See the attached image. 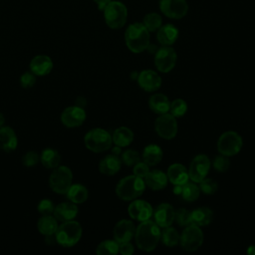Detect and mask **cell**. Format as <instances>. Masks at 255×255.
Listing matches in <instances>:
<instances>
[{
	"label": "cell",
	"instance_id": "cell-34",
	"mask_svg": "<svg viewBox=\"0 0 255 255\" xmlns=\"http://www.w3.org/2000/svg\"><path fill=\"white\" fill-rule=\"evenodd\" d=\"M160 239L162 243L167 247H174L179 243L180 235L173 227H164V230L160 233Z\"/></svg>",
	"mask_w": 255,
	"mask_h": 255
},
{
	"label": "cell",
	"instance_id": "cell-7",
	"mask_svg": "<svg viewBox=\"0 0 255 255\" xmlns=\"http://www.w3.org/2000/svg\"><path fill=\"white\" fill-rule=\"evenodd\" d=\"M104 11L106 24L112 29L122 28L128 18V9L126 5L120 1H111Z\"/></svg>",
	"mask_w": 255,
	"mask_h": 255
},
{
	"label": "cell",
	"instance_id": "cell-44",
	"mask_svg": "<svg viewBox=\"0 0 255 255\" xmlns=\"http://www.w3.org/2000/svg\"><path fill=\"white\" fill-rule=\"evenodd\" d=\"M36 83V75H34L31 71L25 72L20 77V85L24 89H29L33 87Z\"/></svg>",
	"mask_w": 255,
	"mask_h": 255
},
{
	"label": "cell",
	"instance_id": "cell-47",
	"mask_svg": "<svg viewBox=\"0 0 255 255\" xmlns=\"http://www.w3.org/2000/svg\"><path fill=\"white\" fill-rule=\"evenodd\" d=\"M100 10H104L112 0H94Z\"/></svg>",
	"mask_w": 255,
	"mask_h": 255
},
{
	"label": "cell",
	"instance_id": "cell-45",
	"mask_svg": "<svg viewBox=\"0 0 255 255\" xmlns=\"http://www.w3.org/2000/svg\"><path fill=\"white\" fill-rule=\"evenodd\" d=\"M133 166H134L133 167V174L140 177V178H143L149 171L148 164H146L144 161H142V162L138 161Z\"/></svg>",
	"mask_w": 255,
	"mask_h": 255
},
{
	"label": "cell",
	"instance_id": "cell-36",
	"mask_svg": "<svg viewBox=\"0 0 255 255\" xmlns=\"http://www.w3.org/2000/svg\"><path fill=\"white\" fill-rule=\"evenodd\" d=\"M142 24L148 30V32H155L160 28L162 24V19L159 14L152 12L144 16Z\"/></svg>",
	"mask_w": 255,
	"mask_h": 255
},
{
	"label": "cell",
	"instance_id": "cell-20",
	"mask_svg": "<svg viewBox=\"0 0 255 255\" xmlns=\"http://www.w3.org/2000/svg\"><path fill=\"white\" fill-rule=\"evenodd\" d=\"M79 209L76 203L72 201H65L57 204L55 206L53 215L60 222H65L69 220H73L78 215Z\"/></svg>",
	"mask_w": 255,
	"mask_h": 255
},
{
	"label": "cell",
	"instance_id": "cell-9",
	"mask_svg": "<svg viewBox=\"0 0 255 255\" xmlns=\"http://www.w3.org/2000/svg\"><path fill=\"white\" fill-rule=\"evenodd\" d=\"M179 242L183 250L188 252L196 251L203 243V233L200 227L194 224L187 225L180 235Z\"/></svg>",
	"mask_w": 255,
	"mask_h": 255
},
{
	"label": "cell",
	"instance_id": "cell-28",
	"mask_svg": "<svg viewBox=\"0 0 255 255\" xmlns=\"http://www.w3.org/2000/svg\"><path fill=\"white\" fill-rule=\"evenodd\" d=\"M58 220L55 218L54 215H42L37 222L38 231L45 235V236H52L55 235L58 229Z\"/></svg>",
	"mask_w": 255,
	"mask_h": 255
},
{
	"label": "cell",
	"instance_id": "cell-41",
	"mask_svg": "<svg viewBox=\"0 0 255 255\" xmlns=\"http://www.w3.org/2000/svg\"><path fill=\"white\" fill-rule=\"evenodd\" d=\"M230 166V160L226 155H218L213 160V167L218 172H225Z\"/></svg>",
	"mask_w": 255,
	"mask_h": 255
},
{
	"label": "cell",
	"instance_id": "cell-8",
	"mask_svg": "<svg viewBox=\"0 0 255 255\" xmlns=\"http://www.w3.org/2000/svg\"><path fill=\"white\" fill-rule=\"evenodd\" d=\"M243 145L241 136L232 130L223 132L217 141V150L226 156L237 154Z\"/></svg>",
	"mask_w": 255,
	"mask_h": 255
},
{
	"label": "cell",
	"instance_id": "cell-32",
	"mask_svg": "<svg viewBox=\"0 0 255 255\" xmlns=\"http://www.w3.org/2000/svg\"><path fill=\"white\" fill-rule=\"evenodd\" d=\"M68 199L76 204L84 203L89 197V191L86 186L80 183L72 184L66 193Z\"/></svg>",
	"mask_w": 255,
	"mask_h": 255
},
{
	"label": "cell",
	"instance_id": "cell-33",
	"mask_svg": "<svg viewBox=\"0 0 255 255\" xmlns=\"http://www.w3.org/2000/svg\"><path fill=\"white\" fill-rule=\"evenodd\" d=\"M162 158V150L156 144H148L144 147L142 152L143 161L148 164V166L156 165L160 162Z\"/></svg>",
	"mask_w": 255,
	"mask_h": 255
},
{
	"label": "cell",
	"instance_id": "cell-27",
	"mask_svg": "<svg viewBox=\"0 0 255 255\" xmlns=\"http://www.w3.org/2000/svg\"><path fill=\"white\" fill-rule=\"evenodd\" d=\"M213 218V211L207 206H200L190 212L191 224L198 227L208 225Z\"/></svg>",
	"mask_w": 255,
	"mask_h": 255
},
{
	"label": "cell",
	"instance_id": "cell-14",
	"mask_svg": "<svg viewBox=\"0 0 255 255\" xmlns=\"http://www.w3.org/2000/svg\"><path fill=\"white\" fill-rule=\"evenodd\" d=\"M160 11L168 18L180 19L188 11V5L185 0H160Z\"/></svg>",
	"mask_w": 255,
	"mask_h": 255
},
{
	"label": "cell",
	"instance_id": "cell-5",
	"mask_svg": "<svg viewBox=\"0 0 255 255\" xmlns=\"http://www.w3.org/2000/svg\"><path fill=\"white\" fill-rule=\"evenodd\" d=\"M86 147L93 152H103L108 150L113 143L112 135L104 128H95L90 129L84 137Z\"/></svg>",
	"mask_w": 255,
	"mask_h": 255
},
{
	"label": "cell",
	"instance_id": "cell-43",
	"mask_svg": "<svg viewBox=\"0 0 255 255\" xmlns=\"http://www.w3.org/2000/svg\"><path fill=\"white\" fill-rule=\"evenodd\" d=\"M39 160H40V155L34 150L27 151L22 157V162L27 167H31V166L36 165Z\"/></svg>",
	"mask_w": 255,
	"mask_h": 255
},
{
	"label": "cell",
	"instance_id": "cell-10",
	"mask_svg": "<svg viewBox=\"0 0 255 255\" xmlns=\"http://www.w3.org/2000/svg\"><path fill=\"white\" fill-rule=\"evenodd\" d=\"M176 52L170 46H162L154 55V65L161 73L170 72L176 63Z\"/></svg>",
	"mask_w": 255,
	"mask_h": 255
},
{
	"label": "cell",
	"instance_id": "cell-22",
	"mask_svg": "<svg viewBox=\"0 0 255 255\" xmlns=\"http://www.w3.org/2000/svg\"><path fill=\"white\" fill-rule=\"evenodd\" d=\"M145 186L152 190H160L163 189L167 185V175L161 170H149L148 173L143 177Z\"/></svg>",
	"mask_w": 255,
	"mask_h": 255
},
{
	"label": "cell",
	"instance_id": "cell-40",
	"mask_svg": "<svg viewBox=\"0 0 255 255\" xmlns=\"http://www.w3.org/2000/svg\"><path fill=\"white\" fill-rule=\"evenodd\" d=\"M139 153L134 149H128L122 153V161L128 166L134 165L139 161Z\"/></svg>",
	"mask_w": 255,
	"mask_h": 255
},
{
	"label": "cell",
	"instance_id": "cell-38",
	"mask_svg": "<svg viewBox=\"0 0 255 255\" xmlns=\"http://www.w3.org/2000/svg\"><path fill=\"white\" fill-rule=\"evenodd\" d=\"M174 221L179 226H187L191 224L190 211L185 208H179L174 211Z\"/></svg>",
	"mask_w": 255,
	"mask_h": 255
},
{
	"label": "cell",
	"instance_id": "cell-6",
	"mask_svg": "<svg viewBox=\"0 0 255 255\" xmlns=\"http://www.w3.org/2000/svg\"><path fill=\"white\" fill-rule=\"evenodd\" d=\"M73 172L67 165H59L53 169L49 177L50 188L58 194H66L72 185Z\"/></svg>",
	"mask_w": 255,
	"mask_h": 255
},
{
	"label": "cell",
	"instance_id": "cell-4",
	"mask_svg": "<svg viewBox=\"0 0 255 255\" xmlns=\"http://www.w3.org/2000/svg\"><path fill=\"white\" fill-rule=\"evenodd\" d=\"M83 234V229L78 221L69 220L62 222L55 233L57 243L63 247H73L76 245Z\"/></svg>",
	"mask_w": 255,
	"mask_h": 255
},
{
	"label": "cell",
	"instance_id": "cell-48",
	"mask_svg": "<svg viewBox=\"0 0 255 255\" xmlns=\"http://www.w3.org/2000/svg\"><path fill=\"white\" fill-rule=\"evenodd\" d=\"M121 146H118V145H116L114 148H113V151H112V153L113 154H115V155H119V154H121Z\"/></svg>",
	"mask_w": 255,
	"mask_h": 255
},
{
	"label": "cell",
	"instance_id": "cell-39",
	"mask_svg": "<svg viewBox=\"0 0 255 255\" xmlns=\"http://www.w3.org/2000/svg\"><path fill=\"white\" fill-rule=\"evenodd\" d=\"M199 189L200 191H202L205 194L211 195L214 194L217 189H218V184L215 180L211 179V178H204L203 180H201L199 182Z\"/></svg>",
	"mask_w": 255,
	"mask_h": 255
},
{
	"label": "cell",
	"instance_id": "cell-49",
	"mask_svg": "<svg viewBox=\"0 0 255 255\" xmlns=\"http://www.w3.org/2000/svg\"><path fill=\"white\" fill-rule=\"evenodd\" d=\"M4 124H5V118H4L3 114L0 113V128H2L4 126Z\"/></svg>",
	"mask_w": 255,
	"mask_h": 255
},
{
	"label": "cell",
	"instance_id": "cell-1",
	"mask_svg": "<svg viewBox=\"0 0 255 255\" xmlns=\"http://www.w3.org/2000/svg\"><path fill=\"white\" fill-rule=\"evenodd\" d=\"M159 226L151 220H144L135 228L134 238L137 247L145 252L154 250L160 240Z\"/></svg>",
	"mask_w": 255,
	"mask_h": 255
},
{
	"label": "cell",
	"instance_id": "cell-16",
	"mask_svg": "<svg viewBox=\"0 0 255 255\" xmlns=\"http://www.w3.org/2000/svg\"><path fill=\"white\" fill-rule=\"evenodd\" d=\"M134 224L130 220L122 219L114 227V240H116L119 244L124 242H129L134 236Z\"/></svg>",
	"mask_w": 255,
	"mask_h": 255
},
{
	"label": "cell",
	"instance_id": "cell-26",
	"mask_svg": "<svg viewBox=\"0 0 255 255\" xmlns=\"http://www.w3.org/2000/svg\"><path fill=\"white\" fill-rule=\"evenodd\" d=\"M122 161L118 155L109 154L105 156L99 163V170L104 175H114L121 169Z\"/></svg>",
	"mask_w": 255,
	"mask_h": 255
},
{
	"label": "cell",
	"instance_id": "cell-29",
	"mask_svg": "<svg viewBox=\"0 0 255 255\" xmlns=\"http://www.w3.org/2000/svg\"><path fill=\"white\" fill-rule=\"evenodd\" d=\"M150 110L157 115L166 114L169 111L170 102L168 98L163 94H154L148 100Z\"/></svg>",
	"mask_w": 255,
	"mask_h": 255
},
{
	"label": "cell",
	"instance_id": "cell-24",
	"mask_svg": "<svg viewBox=\"0 0 255 255\" xmlns=\"http://www.w3.org/2000/svg\"><path fill=\"white\" fill-rule=\"evenodd\" d=\"M173 193L180 196L184 201L192 202L198 198L200 194V189L199 186H197L195 183L187 181L186 183L181 185H174Z\"/></svg>",
	"mask_w": 255,
	"mask_h": 255
},
{
	"label": "cell",
	"instance_id": "cell-35",
	"mask_svg": "<svg viewBox=\"0 0 255 255\" xmlns=\"http://www.w3.org/2000/svg\"><path fill=\"white\" fill-rule=\"evenodd\" d=\"M120 244L116 240H104L96 248L98 255H116L119 253Z\"/></svg>",
	"mask_w": 255,
	"mask_h": 255
},
{
	"label": "cell",
	"instance_id": "cell-30",
	"mask_svg": "<svg viewBox=\"0 0 255 255\" xmlns=\"http://www.w3.org/2000/svg\"><path fill=\"white\" fill-rule=\"evenodd\" d=\"M112 139L116 145L125 147L130 144L133 140V132L127 127H120L114 131Z\"/></svg>",
	"mask_w": 255,
	"mask_h": 255
},
{
	"label": "cell",
	"instance_id": "cell-15",
	"mask_svg": "<svg viewBox=\"0 0 255 255\" xmlns=\"http://www.w3.org/2000/svg\"><path fill=\"white\" fill-rule=\"evenodd\" d=\"M128 215L137 221H144L150 219L153 213L152 206L144 200L133 199L128 208Z\"/></svg>",
	"mask_w": 255,
	"mask_h": 255
},
{
	"label": "cell",
	"instance_id": "cell-2",
	"mask_svg": "<svg viewBox=\"0 0 255 255\" xmlns=\"http://www.w3.org/2000/svg\"><path fill=\"white\" fill-rule=\"evenodd\" d=\"M125 40L129 51L141 53L149 46V32L142 23H133L127 28Z\"/></svg>",
	"mask_w": 255,
	"mask_h": 255
},
{
	"label": "cell",
	"instance_id": "cell-21",
	"mask_svg": "<svg viewBox=\"0 0 255 255\" xmlns=\"http://www.w3.org/2000/svg\"><path fill=\"white\" fill-rule=\"evenodd\" d=\"M18 138L14 129L3 126L0 128V148L6 152H11L17 148Z\"/></svg>",
	"mask_w": 255,
	"mask_h": 255
},
{
	"label": "cell",
	"instance_id": "cell-3",
	"mask_svg": "<svg viewBox=\"0 0 255 255\" xmlns=\"http://www.w3.org/2000/svg\"><path fill=\"white\" fill-rule=\"evenodd\" d=\"M145 189L143 178L136 175H128L122 178L116 187L118 197L125 201H130L139 197Z\"/></svg>",
	"mask_w": 255,
	"mask_h": 255
},
{
	"label": "cell",
	"instance_id": "cell-11",
	"mask_svg": "<svg viewBox=\"0 0 255 255\" xmlns=\"http://www.w3.org/2000/svg\"><path fill=\"white\" fill-rule=\"evenodd\" d=\"M154 129L156 133L164 138L171 139L177 133V122L171 114H162L155 120Z\"/></svg>",
	"mask_w": 255,
	"mask_h": 255
},
{
	"label": "cell",
	"instance_id": "cell-31",
	"mask_svg": "<svg viewBox=\"0 0 255 255\" xmlns=\"http://www.w3.org/2000/svg\"><path fill=\"white\" fill-rule=\"evenodd\" d=\"M40 161L44 167L49 169H54L60 165L61 155L58 150L48 147L45 148L40 155Z\"/></svg>",
	"mask_w": 255,
	"mask_h": 255
},
{
	"label": "cell",
	"instance_id": "cell-13",
	"mask_svg": "<svg viewBox=\"0 0 255 255\" xmlns=\"http://www.w3.org/2000/svg\"><path fill=\"white\" fill-rule=\"evenodd\" d=\"M86 112L84 108L79 106H71L66 108L61 114V123L69 128L80 127L86 120Z\"/></svg>",
	"mask_w": 255,
	"mask_h": 255
},
{
	"label": "cell",
	"instance_id": "cell-12",
	"mask_svg": "<svg viewBox=\"0 0 255 255\" xmlns=\"http://www.w3.org/2000/svg\"><path fill=\"white\" fill-rule=\"evenodd\" d=\"M210 169V160L205 154L196 155L190 162L188 168L189 178L193 182L199 183L208 174Z\"/></svg>",
	"mask_w": 255,
	"mask_h": 255
},
{
	"label": "cell",
	"instance_id": "cell-17",
	"mask_svg": "<svg viewBox=\"0 0 255 255\" xmlns=\"http://www.w3.org/2000/svg\"><path fill=\"white\" fill-rule=\"evenodd\" d=\"M138 86L145 92H154L161 86V78L152 70H143L137 76Z\"/></svg>",
	"mask_w": 255,
	"mask_h": 255
},
{
	"label": "cell",
	"instance_id": "cell-25",
	"mask_svg": "<svg viewBox=\"0 0 255 255\" xmlns=\"http://www.w3.org/2000/svg\"><path fill=\"white\" fill-rule=\"evenodd\" d=\"M178 37V30L172 24H165L160 26L157 30L156 38L162 46H171L175 43Z\"/></svg>",
	"mask_w": 255,
	"mask_h": 255
},
{
	"label": "cell",
	"instance_id": "cell-18",
	"mask_svg": "<svg viewBox=\"0 0 255 255\" xmlns=\"http://www.w3.org/2000/svg\"><path fill=\"white\" fill-rule=\"evenodd\" d=\"M174 211L169 203H160L152 213L154 222L162 228L170 226L174 221Z\"/></svg>",
	"mask_w": 255,
	"mask_h": 255
},
{
	"label": "cell",
	"instance_id": "cell-50",
	"mask_svg": "<svg viewBox=\"0 0 255 255\" xmlns=\"http://www.w3.org/2000/svg\"><path fill=\"white\" fill-rule=\"evenodd\" d=\"M248 254H255V246H249L248 250H247Z\"/></svg>",
	"mask_w": 255,
	"mask_h": 255
},
{
	"label": "cell",
	"instance_id": "cell-46",
	"mask_svg": "<svg viewBox=\"0 0 255 255\" xmlns=\"http://www.w3.org/2000/svg\"><path fill=\"white\" fill-rule=\"evenodd\" d=\"M134 249L131 243L129 242H124L120 244V250L119 252L123 255H131L133 253Z\"/></svg>",
	"mask_w": 255,
	"mask_h": 255
},
{
	"label": "cell",
	"instance_id": "cell-42",
	"mask_svg": "<svg viewBox=\"0 0 255 255\" xmlns=\"http://www.w3.org/2000/svg\"><path fill=\"white\" fill-rule=\"evenodd\" d=\"M55 209V205L53 203L52 200L48 199V198H44L42 199L37 206V210L39 213H41L42 215H49V214H53Z\"/></svg>",
	"mask_w": 255,
	"mask_h": 255
},
{
	"label": "cell",
	"instance_id": "cell-23",
	"mask_svg": "<svg viewBox=\"0 0 255 255\" xmlns=\"http://www.w3.org/2000/svg\"><path fill=\"white\" fill-rule=\"evenodd\" d=\"M167 178L173 185H181L188 181L189 175L186 167L181 163H173L167 169Z\"/></svg>",
	"mask_w": 255,
	"mask_h": 255
},
{
	"label": "cell",
	"instance_id": "cell-19",
	"mask_svg": "<svg viewBox=\"0 0 255 255\" xmlns=\"http://www.w3.org/2000/svg\"><path fill=\"white\" fill-rule=\"evenodd\" d=\"M29 68L34 75L43 77L53 70V61L47 55H37L31 60Z\"/></svg>",
	"mask_w": 255,
	"mask_h": 255
},
{
	"label": "cell",
	"instance_id": "cell-37",
	"mask_svg": "<svg viewBox=\"0 0 255 255\" xmlns=\"http://www.w3.org/2000/svg\"><path fill=\"white\" fill-rule=\"evenodd\" d=\"M187 111V104L185 101L182 99H176L170 103L169 107V113L175 117V118H180L185 115Z\"/></svg>",
	"mask_w": 255,
	"mask_h": 255
}]
</instances>
